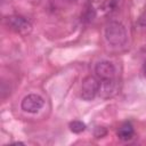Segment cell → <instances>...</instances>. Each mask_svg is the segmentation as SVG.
Instances as JSON below:
<instances>
[{
    "label": "cell",
    "instance_id": "6da1fadb",
    "mask_svg": "<svg viewBox=\"0 0 146 146\" xmlns=\"http://www.w3.org/2000/svg\"><path fill=\"white\" fill-rule=\"evenodd\" d=\"M105 39L112 47H122L125 44L128 35L125 27L120 22H111L105 29Z\"/></svg>",
    "mask_w": 146,
    "mask_h": 146
},
{
    "label": "cell",
    "instance_id": "7a4b0ae2",
    "mask_svg": "<svg viewBox=\"0 0 146 146\" xmlns=\"http://www.w3.org/2000/svg\"><path fill=\"white\" fill-rule=\"evenodd\" d=\"M99 87H100V82L98 81L97 78H95L94 75L86 76L81 83V92H80L81 98L87 102L92 100L99 94Z\"/></svg>",
    "mask_w": 146,
    "mask_h": 146
},
{
    "label": "cell",
    "instance_id": "3957f363",
    "mask_svg": "<svg viewBox=\"0 0 146 146\" xmlns=\"http://www.w3.org/2000/svg\"><path fill=\"white\" fill-rule=\"evenodd\" d=\"M6 22H7V25L16 33L24 35L32 31L31 22L21 15H10L6 18Z\"/></svg>",
    "mask_w": 146,
    "mask_h": 146
},
{
    "label": "cell",
    "instance_id": "277c9868",
    "mask_svg": "<svg viewBox=\"0 0 146 146\" xmlns=\"http://www.w3.org/2000/svg\"><path fill=\"white\" fill-rule=\"evenodd\" d=\"M44 105V100L40 95L36 94H30L25 96L21 103V107L24 112L27 113H38Z\"/></svg>",
    "mask_w": 146,
    "mask_h": 146
},
{
    "label": "cell",
    "instance_id": "5b68a950",
    "mask_svg": "<svg viewBox=\"0 0 146 146\" xmlns=\"http://www.w3.org/2000/svg\"><path fill=\"white\" fill-rule=\"evenodd\" d=\"M95 73L98 79L107 80L114 79L115 76V66L108 60H100L95 66Z\"/></svg>",
    "mask_w": 146,
    "mask_h": 146
},
{
    "label": "cell",
    "instance_id": "8992f818",
    "mask_svg": "<svg viewBox=\"0 0 146 146\" xmlns=\"http://www.w3.org/2000/svg\"><path fill=\"white\" fill-rule=\"evenodd\" d=\"M116 89V83L115 79H107V80H102L100 87H99V95L103 98H108L114 95Z\"/></svg>",
    "mask_w": 146,
    "mask_h": 146
},
{
    "label": "cell",
    "instance_id": "52a82bcc",
    "mask_svg": "<svg viewBox=\"0 0 146 146\" xmlns=\"http://www.w3.org/2000/svg\"><path fill=\"white\" fill-rule=\"evenodd\" d=\"M116 135L119 137V139L123 140V141H127V140H130L132 139L133 135H135V129H133V125L130 123V122H124L122 123L117 131H116Z\"/></svg>",
    "mask_w": 146,
    "mask_h": 146
},
{
    "label": "cell",
    "instance_id": "ba28073f",
    "mask_svg": "<svg viewBox=\"0 0 146 146\" xmlns=\"http://www.w3.org/2000/svg\"><path fill=\"white\" fill-rule=\"evenodd\" d=\"M86 129V124L79 120H75V121H72L70 123V130L74 133H80L82 131H84Z\"/></svg>",
    "mask_w": 146,
    "mask_h": 146
},
{
    "label": "cell",
    "instance_id": "9c48e42d",
    "mask_svg": "<svg viewBox=\"0 0 146 146\" xmlns=\"http://www.w3.org/2000/svg\"><path fill=\"white\" fill-rule=\"evenodd\" d=\"M119 3V0H105L102 3V10L103 11H111L113 10Z\"/></svg>",
    "mask_w": 146,
    "mask_h": 146
},
{
    "label": "cell",
    "instance_id": "30bf717a",
    "mask_svg": "<svg viewBox=\"0 0 146 146\" xmlns=\"http://www.w3.org/2000/svg\"><path fill=\"white\" fill-rule=\"evenodd\" d=\"M138 25L141 26V27H145L146 26V7L144 8L143 13L140 14V16L138 18Z\"/></svg>",
    "mask_w": 146,
    "mask_h": 146
},
{
    "label": "cell",
    "instance_id": "8fae6325",
    "mask_svg": "<svg viewBox=\"0 0 146 146\" xmlns=\"http://www.w3.org/2000/svg\"><path fill=\"white\" fill-rule=\"evenodd\" d=\"M141 72H143L144 78L146 79V62H145V63H144V65H143V70H141Z\"/></svg>",
    "mask_w": 146,
    "mask_h": 146
},
{
    "label": "cell",
    "instance_id": "7c38bea8",
    "mask_svg": "<svg viewBox=\"0 0 146 146\" xmlns=\"http://www.w3.org/2000/svg\"><path fill=\"white\" fill-rule=\"evenodd\" d=\"M60 1H63V2H66V3H73V2H75L76 0H60Z\"/></svg>",
    "mask_w": 146,
    "mask_h": 146
}]
</instances>
